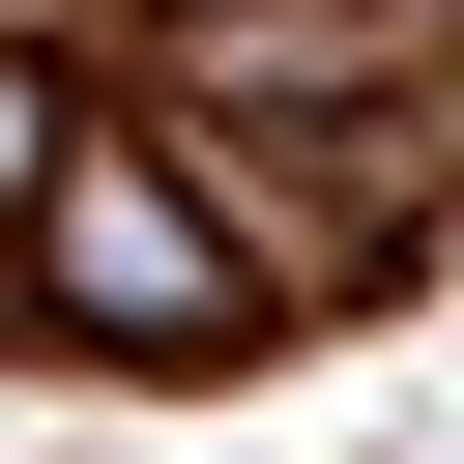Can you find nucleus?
I'll return each mask as SVG.
<instances>
[{"label":"nucleus","instance_id":"obj_1","mask_svg":"<svg viewBox=\"0 0 464 464\" xmlns=\"http://www.w3.org/2000/svg\"><path fill=\"white\" fill-rule=\"evenodd\" d=\"M58 290H87V319H116V348H203V319H232V290H203V261H174V203H87V261H58Z\"/></svg>","mask_w":464,"mask_h":464}]
</instances>
